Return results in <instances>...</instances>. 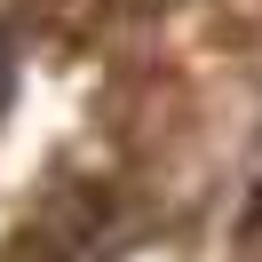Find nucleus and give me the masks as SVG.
<instances>
[{
    "label": "nucleus",
    "mask_w": 262,
    "mask_h": 262,
    "mask_svg": "<svg viewBox=\"0 0 262 262\" xmlns=\"http://www.w3.org/2000/svg\"><path fill=\"white\" fill-rule=\"evenodd\" d=\"M0 103H8V56H0Z\"/></svg>",
    "instance_id": "1"
}]
</instances>
